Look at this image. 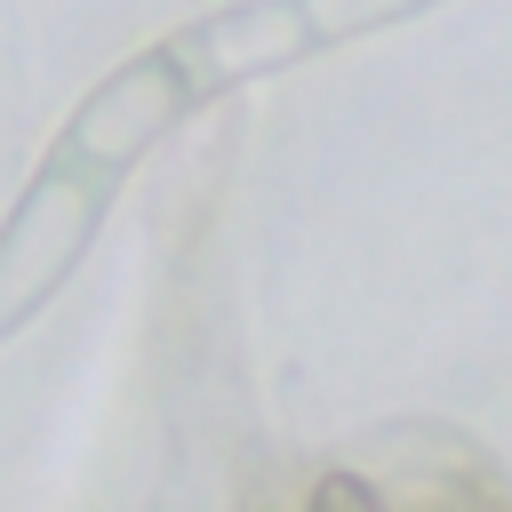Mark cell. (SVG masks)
Instances as JSON below:
<instances>
[{"mask_svg": "<svg viewBox=\"0 0 512 512\" xmlns=\"http://www.w3.org/2000/svg\"><path fill=\"white\" fill-rule=\"evenodd\" d=\"M312 512H392V504H384L360 472H328V480L312 488Z\"/></svg>", "mask_w": 512, "mask_h": 512, "instance_id": "6da1fadb", "label": "cell"}]
</instances>
